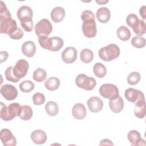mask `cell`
I'll return each instance as SVG.
<instances>
[{
    "instance_id": "4",
    "label": "cell",
    "mask_w": 146,
    "mask_h": 146,
    "mask_svg": "<svg viewBox=\"0 0 146 146\" xmlns=\"http://www.w3.org/2000/svg\"><path fill=\"white\" fill-rule=\"evenodd\" d=\"M120 48L115 44H110L99 50V56L104 61L110 62L119 57Z\"/></svg>"
},
{
    "instance_id": "30",
    "label": "cell",
    "mask_w": 146,
    "mask_h": 146,
    "mask_svg": "<svg viewBox=\"0 0 146 146\" xmlns=\"http://www.w3.org/2000/svg\"><path fill=\"white\" fill-rule=\"evenodd\" d=\"M38 42L40 46L48 50H50L51 47V38H48L47 36L43 35L38 37Z\"/></svg>"
},
{
    "instance_id": "26",
    "label": "cell",
    "mask_w": 146,
    "mask_h": 146,
    "mask_svg": "<svg viewBox=\"0 0 146 146\" xmlns=\"http://www.w3.org/2000/svg\"><path fill=\"white\" fill-rule=\"evenodd\" d=\"M45 110L48 115L51 116H55L58 114L59 111L58 106L56 103L49 101L45 105Z\"/></svg>"
},
{
    "instance_id": "32",
    "label": "cell",
    "mask_w": 146,
    "mask_h": 146,
    "mask_svg": "<svg viewBox=\"0 0 146 146\" xmlns=\"http://www.w3.org/2000/svg\"><path fill=\"white\" fill-rule=\"evenodd\" d=\"M141 76L138 72H132L127 76V82L130 85H135L140 80Z\"/></svg>"
},
{
    "instance_id": "37",
    "label": "cell",
    "mask_w": 146,
    "mask_h": 146,
    "mask_svg": "<svg viewBox=\"0 0 146 146\" xmlns=\"http://www.w3.org/2000/svg\"><path fill=\"white\" fill-rule=\"evenodd\" d=\"M146 113V104L145 103L140 107H135L134 109L135 115L139 118L143 119L145 117Z\"/></svg>"
},
{
    "instance_id": "14",
    "label": "cell",
    "mask_w": 146,
    "mask_h": 146,
    "mask_svg": "<svg viewBox=\"0 0 146 146\" xmlns=\"http://www.w3.org/2000/svg\"><path fill=\"white\" fill-rule=\"evenodd\" d=\"M127 138L133 145H145L142 143V142H145V140L141 139L140 133L136 130L130 131L127 135Z\"/></svg>"
},
{
    "instance_id": "6",
    "label": "cell",
    "mask_w": 146,
    "mask_h": 146,
    "mask_svg": "<svg viewBox=\"0 0 146 146\" xmlns=\"http://www.w3.org/2000/svg\"><path fill=\"white\" fill-rule=\"evenodd\" d=\"M75 83L78 87L87 91L93 90L96 85V80L94 78L87 76L83 74H79L76 76Z\"/></svg>"
},
{
    "instance_id": "1",
    "label": "cell",
    "mask_w": 146,
    "mask_h": 146,
    "mask_svg": "<svg viewBox=\"0 0 146 146\" xmlns=\"http://www.w3.org/2000/svg\"><path fill=\"white\" fill-rule=\"evenodd\" d=\"M17 22L11 18L10 12L5 3L1 1L0 5V33L9 35L17 29Z\"/></svg>"
},
{
    "instance_id": "39",
    "label": "cell",
    "mask_w": 146,
    "mask_h": 146,
    "mask_svg": "<svg viewBox=\"0 0 146 146\" xmlns=\"http://www.w3.org/2000/svg\"><path fill=\"white\" fill-rule=\"evenodd\" d=\"M21 25L23 29L27 32H30L33 30V19H26L20 21Z\"/></svg>"
},
{
    "instance_id": "8",
    "label": "cell",
    "mask_w": 146,
    "mask_h": 146,
    "mask_svg": "<svg viewBox=\"0 0 146 146\" xmlns=\"http://www.w3.org/2000/svg\"><path fill=\"white\" fill-rule=\"evenodd\" d=\"M52 30V26L51 22L46 18L39 21L35 26V32L38 37L43 35L48 36Z\"/></svg>"
},
{
    "instance_id": "12",
    "label": "cell",
    "mask_w": 146,
    "mask_h": 146,
    "mask_svg": "<svg viewBox=\"0 0 146 146\" xmlns=\"http://www.w3.org/2000/svg\"><path fill=\"white\" fill-rule=\"evenodd\" d=\"M77 57V51L74 47H66L62 53V59L67 64L74 62Z\"/></svg>"
},
{
    "instance_id": "22",
    "label": "cell",
    "mask_w": 146,
    "mask_h": 146,
    "mask_svg": "<svg viewBox=\"0 0 146 146\" xmlns=\"http://www.w3.org/2000/svg\"><path fill=\"white\" fill-rule=\"evenodd\" d=\"M33 113V112L31 108L27 105H24L21 107L18 116L22 120H29L32 117Z\"/></svg>"
},
{
    "instance_id": "18",
    "label": "cell",
    "mask_w": 146,
    "mask_h": 146,
    "mask_svg": "<svg viewBox=\"0 0 146 146\" xmlns=\"http://www.w3.org/2000/svg\"><path fill=\"white\" fill-rule=\"evenodd\" d=\"M109 107L114 113L120 112L124 107V102L122 98L119 96L114 99L109 100Z\"/></svg>"
},
{
    "instance_id": "35",
    "label": "cell",
    "mask_w": 146,
    "mask_h": 146,
    "mask_svg": "<svg viewBox=\"0 0 146 146\" xmlns=\"http://www.w3.org/2000/svg\"><path fill=\"white\" fill-rule=\"evenodd\" d=\"M13 67H8L5 72V75L6 79L9 82H12L13 83H17L20 80V79L17 78L15 76L13 71Z\"/></svg>"
},
{
    "instance_id": "42",
    "label": "cell",
    "mask_w": 146,
    "mask_h": 146,
    "mask_svg": "<svg viewBox=\"0 0 146 146\" xmlns=\"http://www.w3.org/2000/svg\"><path fill=\"white\" fill-rule=\"evenodd\" d=\"M9 54L7 52L2 51H1V63H2L3 62H5L8 58Z\"/></svg>"
},
{
    "instance_id": "40",
    "label": "cell",
    "mask_w": 146,
    "mask_h": 146,
    "mask_svg": "<svg viewBox=\"0 0 146 146\" xmlns=\"http://www.w3.org/2000/svg\"><path fill=\"white\" fill-rule=\"evenodd\" d=\"M23 32L19 27H18L17 29L13 33H12L9 35V36L11 39H15V40L20 39L23 37Z\"/></svg>"
},
{
    "instance_id": "20",
    "label": "cell",
    "mask_w": 146,
    "mask_h": 146,
    "mask_svg": "<svg viewBox=\"0 0 146 146\" xmlns=\"http://www.w3.org/2000/svg\"><path fill=\"white\" fill-rule=\"evenodd\" d=\"M96 15L99 22L105 23L109 21L111 17V13L107 7H102L97 10Z\"/></svg>"
},
{
    "instance_id": "24",
    "label": "cell",
    "mask_w": 146,
    "mask_h": 146,
    "mask_svg": "<svg viewBox=\"0 0 146 146\" xmlns=\"http://www.w3.org/2000/svg\"><path fill=\"white\" fill-rule=\"evenodd\" d=\"M60 84V80L58 78L52 76L50 77L47 80H46L44 86L50 91H54L59 88Z\"/></svg>"
},
{
    "instance_id": "38",
    "label": "cell",
    "mask_w": 146,
    "mask_h": 146,
    "mask_svg": "<svg viewBox=\"0 0 146 146\" xmlns=\"http://www.w3.org/2000/svg\"><path fill=\"white\" fill-rule=\"evenodd\" d=\"M33 103L36 106H40L43 104L45 101L44 95L40 92H36L33 96Z\"/></svg>"
},
{
    "instance_id": "29",
    "label": "cell",
    "mask_w": 146,
    "mask_h": 146,
    "mask_svg": "<svg viewBox=\"0 0 146 146\" xmlns=\"http://www.w3.org/2000/svg\"><path fill=\"white\" fill-rule=\"evenodd\" d=\"M51 47L50 51H58L63 46V40L61 38L58 36H53L51 38Z\"/></svg>"
},
{
    "instance_id": "2",
    "label": "cell",
    "mask_w": 146,
    "mask_h": 146,
    "mask_svg": "<svg viewBox=\"0 0 146 146\" xmlns=\"http://www.w3.org/2000/svg\"><path fill=\"white\" fill-rule=\"evenodd\" d=\"M81 19L83 22L82 29L84 35L88 38L95 36L97 30L93 12L88 10L83 11L81 14Z\"/></svg>"
},
{
    "instance_id": "11",
    "label": "cell",
    "mask_w": 146,
    "mask_h": 146,
    "mask_svg": "<svg viewBox=\"0 0 146 146\" xmlns=\"http://www.w3.org/2000/svg\"><path fill=\"white\" fill-rule=\"evenodd\" d=\"M0 137L1 141L5 146H15L17 144L15 136L9 129L4 128L1 129Z\"/></svg>"
},
{
    "instance_id": "27",
    "label": "cell",
    "mask_w": 146,
    "mask_h": 146,
    "mask_svg": "<svg viewBox=\"0 0 146 146\" xmlns=\"http://www.w3.org/2000/svg\"><path fill=\"white\" fill-rule=\"evenodd\" d=\"M80 58L82 62L89 63L93 60L94 53L91 50L88 48H84L81 51Z\"/></svg>"
},
{
    "instance_id": "19",
    "label": "cell",
    "mask_w": 146,
    "mask_h": 146,
    "mask_svg": "<svg viewBox=\"0 0 146 146\" xmlns=\"http://www.w3.org/2000/svg\"><path fill=\"white\" fill-rule=\"evenodd\" d=\"M17 15L19 21L26 19H33L32 9L27 6H22L17 11Z\"/></svg>"
},
{
    "instance_id": "16",
    "label": "cell",
    "mask_w": 146,
    "mask_h": 146,
    "mask_svg": "<svg viewBox=\"0 0 146 146\" xmlns=\"http://www.w3.org/2000/svg\"><path fill=\"white\" fill-rule=\"evenodd\" d=\"M72 116L78 120L84 119L86 115V109L82 103L75 104L72 110Z\"/></svg>"
},
{
    "instance_id": "10",
    "label": "cell",
    "mask_w": 146,
    "mask_h": 146,
    "mask_svg": "<svg viewBox=\"0 0 146 146\" xmlns=\"http://www.w3.org/2000/svg\"><path fill=\"white\" fill-rule=\"evenodd\" d=\"M0 92L3 97L7 100L15 99L18 96L17 88L11 84H5L1 87Z\"/></svg>"
},
{
    "instance_id": "25",
    "label": "cell",
    "mask_w": 146,
    "mask_h": 146,
    "mask_svg": "<svg viewBox=\"0 0 146 146\" xmlns=\"http://www.w3.org/2000/svg\"><path fill=\"white\" fill-rule=\"evenodd\" d=\"M93 71L96 76L102 78L107 74V68L102 63H96L94 66Z\"/></svg>"
},
{
    "instance_id": "17",
    "label": "cell",
    "mask_w": 146,
    "mask_h": 146,
    "mask_svg": "<svg viewBox=\"0 0 146 146\" xmlns=\"http://www.w3.org/2000/svg\"><path fill=\"white\" fill-rule=\"evenodd\" d=\"M22 52L26 56L33 57L36 51V46L34 43L31 40L26 41L22 46Z\"/></svg>"
},
{
    "instance_id": "33",
    "label": "cell",
    "mask_w": 146,
    "mask_h": 146,
    "mask_svg": "<svg viewBox=\"0 0 146 146\" xmlns=\"http://www.w3.org/2000/svg\"><path fill=\"white\" fill-rule=\"evenodd\" d=\"M19 88L23 92H30L34 88V84L30 80H25L20 83Z\"/></svg>"
},
{
    "instance_id": "21",
    "label": "cell",
    "mask_w": 146,
    "mask_h": 146,
    "mask_svg": "<svg viewBox=\"0 0 146 146\" xmlns=\"http://www.w3.org/2000/svg\"><path fill=\"white\" fill-rule=\"evenodd\" d=\"M65 16L64 9L60 6L54 7L51 12V18L56 23L61 22Z\"/></svg>"
},
{
    "instance_id": "15",
    "label": "cell",
    "mask_w": 146,
    "mask_h": 146,
    "mask_svg": "<svg viewBox=\"0 0 146 146\" xmlns=\"http://www.w3.org/2000/svg\"><path fill=\"white\" fill-rule=\"evenodd\" d=\"M47 135L46 132L40 129L34 131L31 133V139L32 141L36 144H43L47 140Z\"/></svg>"
},
{
    "instance_id": "44",
    "label": "cell",
    "mask_w": 146,
    "mask_h": 146,
    "mask_svg": "<svg viewBox=\"0 0 146 146\" xmlns=\"http://www.w3.org/2000/svg\"><path fill=\"white\" fill-rule=\"evenodd\" d=\"M96 2L99 3V5H102V4H104L107 2H108V1H96Z\"/></svg>"
},
{
    "instance_id": "31",
    "label": "cell",
    "mask_w": 146,
    "mask_h": 146,
    "mask_svg": "<svg viewBox=\"0 0 146 146\" xmlns=\"http://www.w3.org/2000/svg\"><path fill=\"white\" fill-rule=\"evenodd\" d=\"M133 32L138 36H141L145 33L146 31V25L143 20H139V23L137 25L133 28Z\"/></svg>"
},
{
    "instance_id": "3",
    "label": "cell",
    "mask_w": 146,
    "mask_h": 146,
    "mask_svg": "<svg viewBox=\"0 0 146 146\" xmlns=\"http://www.w3.org/2000/svg\"><path fill=\"white\" fill-rule=\"evenodd\" d=\"M1 118L5 121H9L13 120L17 116H18V113L20 111L21 106L17 103H12L8 106H6L5 104L1 102Z\"/></svg>"
},
{
    "instance_id": "28",
    "label": "cell",
    "mask_w": 146,
    "mask_h": 146,
    "mask_svg": "<svg viewBox=\"0 0 146 146\" xmlns=\"http://www.w3.org/2000/svg\"><path fill=\"white\" fill-rule=\"evenodd\" d=\"M33 78L37 82H43L47 78L46 71L42 68H38L34 71Z\"/></svg>"
},
{
    "instance_id": "13",
    "label": "cell",
    "mask_w": 146,
    "mask_h": 146,
    "mask_svg": "<svg viewBox=\"0 0 146 146\" xmlns=\"http://www.w3.org/2000/svg\"><path fill=\"white\" fill-rule=\"evenodd\" d=\"M87 106L92 112H98L102 110L103 102L99 97L92 96L87 100Z\"/></svg>"
},
{
    "instance_id": "9",
    "label": "cell",
    "mask_w": 146,
    "mask_h": 146,
    "mask_svg": "<svg viewBox=\"0 0 146 146\" xmlns=\"http://www.w3.org/2000/svg\"><path fill=\"white\" fill-rule=\"evenodd\" d=\"M29 67V65L27 60L23 59H19L17 62L15 66L13 67V74L16 78L21 79L26 75Z\"/></svg>"
},
{
    "instance_id": "7",
    "label": "cell",
    "mask_w": 146,
    "mask_h": 146,
    "mask_svg": "<svg viewBox=\"0 0 146 146\" xmlns=\"http://www.w3.org/2000/svg\"><path fill=\"white\" fill-rule=\"evenodd\" d=\"M99 94L103 98L110 100L116 99L119 96V90L116 86L110 83L102 84L99 88Z\"/></svg>"
},
{
    "instance_id": "36",
    "label": "cell",
    "mask_w": 146,
    "mask_h": 146,
    "mask_svg": "<svg viewBox=\"0 0 146 146\" xmlns=\"http://www.w3.org/2000/svg\"><path fill=\"white\" fill-rule=\"evenodd\" d=\"M139 17L135 14H130L126 18L127 24L131 28H134L139 22Z\"/></svg>"
},
{
    "instance_id": "43",
    "label": "cell",
    "mask_w": 146,
    "mask_h": 146,
    "mask_svg": "<svg viewBox=\"0 0 146 146\" xmlns=\"http://www.w3.org/2000/svg\"><path fill=\"white\" fill-rule=\"evenodd\" d=\"M100 145H113V143H112V141L111 140H110L108 139H103L100 141Z\"/></svg>"
},
{
    "instance_id": "34",
    "label": "cell",
    "mask_w": 146,
    "mask_h": 146,
    "mask_svg": "<svg viewBox=\"0 0 146 146\" xmlns=\"http://www.w3.org/2000/svg\"><path fill=\"white\" fill-rule=\"evenodd\" d=\"M131 44L136 48H143L145 46V39L142 36H134L131 40Z\"/></svg>"
},
{
    "instance_id": "5",
    "label": "cell",
    "mask_w": 146,
    "mask_h": 146,
    "mask_svg": "<svg viewBox=\"0 0 146 146\" xmlns=\"http://www.w3.org/2000/svg\"><path fill=\"white\" fill-rule=\"evenodd\" d=\"M124 96L127 100L133 103L135 107H140L145 103L144 95L140 90L129 88L125 90Z\"/></svg>"
},
{
    "instance_id": "23",
    "label": "cell",
    "mask_w": 146,
    "mask_h": 146,
    "mask_svg": "<svg viewBox=\"0 0 146 146\" xmlns=\"http://www.w3.org/2000/svg\"><path fill=\"white\" fill-rule=\"evenodd\" d=\"M117 37L123 41H127L131 38V31L129 29L125 26H120L116 31Z\"/></svg>"
},
{
    "instance_id": "41",
    "label": "cell",
    "mask_w": 146,
    "mask_h": 146,
    "mask_svg": "<svg viewBox=\"0 0 146 146\" xmlns=\"http://www.w3.org/2000/svg\"><path fill=\"white\" fill-rule=\"evenodd\" d=\"M146 6H143L140 8L139 10V13L141 17L143 18V19H146Z\"/></svg>"
}]
</instances>
